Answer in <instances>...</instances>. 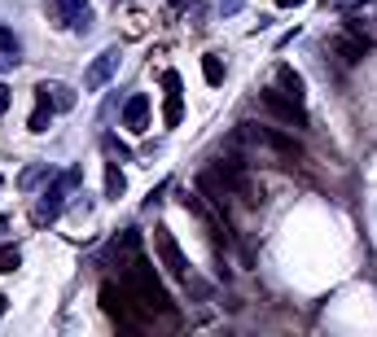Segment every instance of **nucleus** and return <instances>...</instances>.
I'll list each match as a JSON object with an SVG mask.
<instances>
[{"label": "nucleus", "mask_w": 377, "mask_h": 337, "mask_svg": "<svg viewBox=\"0 0 377 337\" xmlns=\"http://www.w3.org/2000/svg\"><path fill=\"white\" fill-rule=\"evenodd\" d=\"M123 284H128V289H132V298H136V302H141L145 311H163V316H175V306H171L167 289L158 284L154 267H149L141 254H136L132 263H128V276H123Z\"/></svg>", "instance_id": "nucleus-1"}, {"label": "nucleus", "mask_w": 377, "mask_h": 337, "mask_svg": "<svg viewBox=\"0 0 377 337\" xmlns=\"http://www.w3.org/2000/svg\"><path fill=\"white\" fill-rule=\"evenodd\" d=\"M80 184H84V167H70V171L53 175V184H48V193H44V197L35 201V211H31L35 228L53 223V219L62 215V201H66V193H70V189H80Z\"/></svg>", "instance_id": "nucleus-2"}, {"label": "nucleus", "mask_w": 377, "mask_h": 337, "mask_svg": "<svg viewBox=\"0 0 377 337\" xmlns=\"http://www.w3.org/2000/svg\"><path fill=\"white\" fill-rule=\"evenodd\" d=\"M233 145H263V149H272L276 158H285V162L290 158H303V149H298L294 136H281V132H272V127H255V123H241Z\"/></svg>", "instance_id": "nucleus-3"}, {"label": "nucleus", "mask_w": 377, "mask_h": 337, "mask_svg": "<svg viewBox=\"0 0 377 337\" xmlns=\"http://www.w3.org/2000/svg\"><path fill=\"white\" fill-rule=\"evenodd\" d=\"M132 302H136V298H132L128 284H114V280L102 284V306H106V316L119 320L123 328H141V316L132 311Z\"/></svg>", "instance_id": "nucleus-4"}, {"label": "nucleus", "mask_w": 377, "mask_h": 337, "mask_svg": "<svg viewBox=\"0 0 377 337\" xmlns=\"http://www.w3.org/2000/svg\"><path fill=\"white\" fill-rule=\"evenodd\" d=\"M154 250H158V258H163L167 276H175V280H189V258H185V250H180V245H175L171 228H154Z\"/></svg>", "instance_id": "nucleus-5"}, {"label": "nucleus", "mask_w": 377, "mask_h": 337, "mask_svg": "<svg viewBox=\"0 0 377 337\" xmlns=\"http://www.w3.org/2000/svg\"><path fill=\"white\" fill-rule=\"evenodd\" d=\"M259 106L272 110L276 118L290 123V127H307V106H303V101H294V96H285V92H263Z\"/></svg>", "instance_id": "nucleus-6"}, {"label": "nucleus", "mask_w": 377, "mask_h": 337, "mask_svg": "<svg viewBox=\"0 0 377 337\" xmlns=\"http://www.w3.org/2000/svg\"><path fill=\"white\" fill-rule=\"evenodd\" d=\"M119 48H106V53H97L92 57V66L84 70V92H102L110 79H114V70H119Z\"/></svg>", "instance_id": "nucleus-7"}, {"label": "nucleus", "mask_w": 377, "mask_h": 337, "mask_svg": "<svg viewBox=\"0 0 377 337\" xmlns=\"http://www.w3.org/2000/svg\"><path fill=\"white\" fill-rule=\"evenodd\" d=\"M163 88H167V101H163V123H167V127H180V118H185L180 74H175V70H167V74H163Z\"/></svg>", "instance_id": "nucleus-8"}, {"label": "nucleus", "mask_w": 377, "mask_h": 337, "mask_svg": "<svg viewBox=\"0 0 377 337\" xmlns=\"http://www.w3.org/2000/svg\"><path fill=\"white\" fill-rule=\"evenodd\" d=\"M53 96H48V88L44 84H35V110H31V118H27V132H48V123H53Z\"/></svg>", "instance_id": "nucleus-9"}, {"label": "nucleus", "mask_w": 377, "mask_h": 337, "mask_svg": "<svg viewBox=\"0 0 377 337\" xmlns=\"http://www.w3.org/2000/svg\"><path fill=\"white\" fill-rule=\"evenodd\" d=\"M145 118H149V96L145 92L128 96V106H123V127H128V132H145Z\"/></svg>", "instance_id": "nucleus-10"}, {"label": "nucleus", "mask_w": 377, "mask_h": 337, "mask_svg": "<svg viewBox=\"0 0 377 337\" xmlns=\"http://www.w3.org/2000/svg\"><path fill=\"white\" fill-rule=\"evenodd\" d=\"M329 48H334L342 62H360V57L368 53V40H360L356 31H351V35H334V40H329Z\"/></svg>", "instance_id": "nucleus-11"}, {"label": "nucleus", "mask_w": 377, "mask_h": 337, "mask_svg": "<svg viewBox=\"0 0 377 337\" xmlns=\"http://www.w3.org/2000/svg\"><path fill=\"white\" fill-rule=\"evenodd\" d=\"M276 84H281V92L294 96V101H303V96H307V84H303V74H298L294 66H276Z\"/></svg>", "instance_id": "nucleus-12"}, {"label": "nucleus", "mask_w": 377, "mask_h": 337, "mask_svg": "<svg viewBox=\"0 0 377 337\" xmlns=\"http://www.w3.org/2000/svg\"><path fill=\"white\" fill-rule=\"evenodd\" d=\"M18 53H22V48H18V35H13L9 27H0V70H13V66H18Z\"/></svg>", "instance_id": "nucleus-13"}, {"label": "nucleus", "mask_w": 377, "mask_h": 337, "mask_svg": "<svg viewBox=\"0 0 377 337\" xmlns=\"http://www.w3.org/2000/svg\"><path fill=\"white\" fill-rule=\"evenodd\" d=\"M202 74H207V84H211V88H219V84H224V74H229V66H224L219 53H202Z\"/></svg>", "instance_id": "nucleus-14"}, {"label": "nucleus", "mask_w": 377, "mask_h": 337, "mask_svg": "<svg viewBox=\"0 0 377 337\" xmlns=\"http://www.w3.org/2000/svg\"><path fill=\"white\" fill-rule=\"evenodd\" d=\"M123 193H128V179H123V171L110 162V167H106V197H110V201H119Z\"/></svg>", "instance_id": "nucleus-15"}, {"label": "nucleus", "mask_w": 377, "mask_h": 337, "mask_svg": "<svg viewBox=\"0 0 377 337\" xmlns=\"http://www.w3.org/2000/svg\"><path fill=\"white\" fill-rule=\"evenodd\" d=\"M44 88H48V96H53L58 110H75V88L70 84H44Z\"/></svg>", "instance_id": "nucleus-16"}, {"label": "nucleus", "mask_w": 377, "mask_h": 337, "mask_svg": "<svg viewBox=\"0 0 377 337\" xmlns=\"http://www.w3.org/2000/svg\"><path fill=\"white\" fill-rule=\"evenodd\" d=\"M44 175H53V171H48V162H35V167H27V171L18 175V189H35Z\"/></svg>", "instance_id": "nucleus-17"}, {"label": "nucleus", "mask_w": 377, "mask_h": 337, "mask_svg": "<svg viewBox=\"0 0 377 337\" xmlns=\"http://www.w3.org/2000/svg\"><path fill=\"white\" fill-rule=\"evenodd\" d=\"M22 267V250L18 245H0V272H18Z\"/></svg>", "instance_id": "nucleus-18"}, {"label": "nucleus", "mask_w": 377, "mask_h": 337, "mask_svg": "<svg viewBox=\"0 0 377 337\" xmlns=\"http://www.w3.org/2000/svg\"><path fill=\"white\" fill-rule=\"evenodd\" d=\"M84 9H88V0H53V13L66 18V22H70L75 13H84Z\"/></svg>", "instance_id": "nucleus-19"}, {"label": "nucleus", "mask_w": 377, "mask_h": 337, "mask_svg": "<svg viewBox=\"0 0 377 337\" xmlns=\"http://www.w3.org/2000/svg\"><path fill=\"white\" fill-rule=\"evenodd\" d=\"M92 22H97V18H92V9H84V13H75L66 27H70L75 35H88V31H92Z\"/></svg>", "instance_id": "nucleus-20"}, {"label": "nucleus", "mask_w": 377, "mask_h": 337, "mask_svg": "<svg viewBox=\"0 0 377 337\" xmlns=\"http://www.w3.org/2000/svg\"><path fill=\"white\" fill-rule=\"evenodd\" d=\"M102 145H106V149L114 153V158H119V162H128V158H132V149H128V145H123V140H114V136H106Z\"/></svg>", "instance_id": "nucleus-21"}, {"label": "nucleus", "mask_w": 377, "mask_h": 337, "mask_svg": "<svg viewBox=\"0 0 377 337\" xmlns=\"http://www.w3.org/2000/svg\"><path fill=\"white\" fill-rule=\"evenodd\" d=\"M241 5H246V0H219V13L233 18V13H241Z\"/></svg>", "instance_id": "nucleus-22"}, {"label": "nucleus", "mask_w": 377, "mask_h": 337, "mask_svg": "<svg viewBox=\"0 0 377 337\" xmlns=\"http://www.w3.org/2000/svg\"><path fill=\"white\" fill-rule=\"evenodd\" d=\"M9 101H13V92H9L5 84H0V114H5V110H9Z\"/></svg>", "instance_id": "nucleus-23"}, {"label": "nucleus", "mask_w": 377, "mask_h": 337, "mask_svg": "<svg viewBox=\"0 0 377 337\" xmlns=\"http://www.w3.org/2000/svg\"><path fill=\"white\" fill-rule=\"evenodd\" d=\"M298 5H303V0H281V9H298Z\"/></svg>", "instance_id": "nucleus-24"}, {"label": "nucleus", "mask_w": 377, "mask_h": 337, "mask_svg": "<svg viewBox=\"0 0 377 337\" xmlns=\"http://www.w3.org/2000/svg\"><path fill=\"white\" fill-rule=\"evenodd\" d=\"M5 311H9V298H5V294H0V316H5Z\"/></svg>", "instance_id": "nucleus-25"}, {"label": "nucleus", "mask_w": 377, "mask_h": 337, "mask_svg": "<svg viewBox=\"0 0 377 337\" xmlns=\"http://www.w3.org/2000/svg\"><path fill=\"white\" fill-rule=\"evenodd\" d=\"M5 228H9V215H0V232H5Z\"/></svg>", "instance_id": "nucleus-26"}, {"label": "nucleus", "mask_w": 377, "mask_h": 337, "mask_svg": "<svg viewBox=\"0 0 377 337\" xmlns=\"http://www.w3.org/2000/svg\"><path fill=\"white\" fill-rule=\"evenodd\" d=\"M320 5H338V0H320Z\"/></svg>", "instance_id": "nucleus-27"}, {"label": "nucleus", "mask_w": 377, "mask_h": 337, "mask_svg": "<svg viewBox=\"0 0 377 337\" xmlns=\"http://www.w3.org/2000/svg\"><path fill=\"white\" fill-rule=\"evenodd\" d=\"M0 189H5V175H0Z\"/></svg>", "instance_id": "nucleus-28"}, {"label": "nucleus", "mask_w": 377, "mask_h": 337, "mask_svg": "<svg viewBox=\"0 0 377 337\" xmlns=\"http://www.w3.org/2000/svg\"><path fill=\"white\" fill-rule=\"evenodd\" d=\"M114 5H128V0H114Z\"/></svg>", "instance_id": "nucleus-29"}]
</instances>
